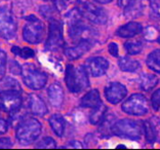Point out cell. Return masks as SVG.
<instances>
[{"label": "cell", "mask_w": 160, "mask_h": 150, "mask_svg": "<svg viewBox=\"0 0 160 150\" xmlns=\"http://www.w3.org/2000/svg\"><path fill=\"white\" fill-rule=\"evenodd\" d=\"M151 104L154 110L157 111L160 108V89H158L155 93L152 95L151 98Z\"/></svg>", "instance_id": "4dcf8cb0"}, {"label": "cell", "mask_w": 160, "mask_h": 150, "mask_svg": "<svg viewBox=\"0 0 160 150\" xmlns=\"http://www.w3.org/2000/svg\"><path fill=\"white\" fill-rule=\"evenodd\" d=\"M102 103L100 94L97 90L88 91L84 97L81 99V106L85 108H94Z\"/></svg>", "instance_id": "d6986e66"}, {"label": "cell", "mask_w": 160, "mask_h": 150, "mask_svg": "<svg viewBox=\"0 0 160 150\" xmlns=\"http://www.w3.org/2000/svg\"><path fill=\"white\" fill-rule=\"evenodd\" d=\"M10 71L13 72L14 74H20L22 71V68L18 62H16V61L10 62Z\"/></svg>", "instance_id": "836d02e7"}, {"label": "cell", "mask_w": 160, "mask_h": 150, "mask_svg": "<svg viewBox=\"0 0 160 150\" xmlns=\"http://www.w3.org/2000/svg\"><path fill=\"white\" fill-rule=\"evenodd\" d=\"M5 65H6V54L3 50H0V75L4 73Z\"/></svg>", "instance_id": "1f68e13d"}, {"label": "cell", "mask_w": 160, "mask_h": 150, "mask_svg": "<svg viewBox=\"0 0 160 150\" xmlns=\"http://www.w3.org/2000/svg\"><path fill=\"white\" fill-rule=\"evenodd\" d=\"M18 56L23 58V59H31V58H34L35 53L33 49H30V47H23V49L20 47V52H19V54H18Z\"/></svg>", "instance_id": "f546056e"}, {"label": "cell", "mask_w": 160, "mask_h": 150, "mask_svg": "<svg viewBox=\"0 0 160 150\" xmlns=\"http://www.w3.org/2000/svg\"><path fill=\"white\" fill-rule=\"evenodd\" d=\"M68 27L69 35L73 39V41H89L93 43V40L96 38V31L88 25L83 23V20L69 25Z\"/></svg>", "instance_id": "ba28073f"}, {"label": "cell", "mask_w": 160, "mask_h": 150, "mask_svg": "<svg viewBox=\"0 0 160 150\" xmlns=\"http://www.w3.org/2000/svg\"><path fill=\"white\" fill-rule=\"evenodd\" d=\"M41 134V123L35 118H25L19 123L17 139L21 144L29 145L37 140Z\"/></svg>", "instance_id": "7a4b0ae2"}, {"label": "cell", "mask_w": 160, "mask_h": 150, "mask_svg": "<svg viewBox=\"0 0 160 150\" xmlns=\"http://www.w3.org/2000/svg\"><path fill=\"white\" fill-rule=\"evenodd\" d=\"M109 53L111 54V56L113 57H118V45L114 42H111L108 46Z\"/></svg>", "instance_id": "e575fe53"}, {"label": "cell", "mask_w": 160, "mask_h": 150, "mask_svg": "<svg viewBox=\"0 0 160 150\" xmlns=\"http://www.w3.org/2000/svg\"><path fill=\"white\" fill-rule=\"evenodd\" d=\"M63 28L62 24L57 20H52L49 23V32L45 47L47 49L53 50L63 46Z\"/></svg>", "instance_id": "30bf717a"}, {"label": "cell", "mask_w": 160, "mask_h": 150, "mask_svg": "<svg viewBox=\"0 0 160 150\" xmlns=\"http://www.w3.org/2000/svg\"><path fill=\"white\" fill-rule=\"evenodd\" d=\"M147 66L152 71L160 73V49H156L149 54L147 58Z\"/></svg>", "instance_id": "484cf974"}, {"label": "cell", "mask_w": 160, "mask_h": 150, "mask_svg": "<svg viewBox=\"0 0 160 150\" xmlns=\"http://www.w3.org/2000/svg\"><path fill=\"white\" fill-rule=\"evenodd\" d=\"M115 122V116L113 114L105 115V117L102 119L100 122L101 126L99 127L100 133L103 135L104 137H108L112 134V127Z\"/></svg>", "instance_id": "7402d4cb"}, {"label": "cell", "mask_w": 160, "mask_h": 150, "mask_svg": "<svg viewBox=\"0 0 160 150\" xmlns=\"http://www.w3.org/2000/svg\"><path fill=\"white\" fill-rule=\"evenodd\" d=\"M143 32V27L140 23L130 22V23L123 25L117 30V35L122 38H132L141 34Z\"/></svg>", "instance_id": "2e32d148"}, {"label": "cell", "mask_w": 160, "mask_h": 150, "mask_svg": "<svg viewBox=\"0 0 160 150\" xmlns=\"http://www.w3.org/2000/svg\"><path fill=\"white\" fill-rule=\"evenodd\" d=\"M158 81H159V79L157 76H155L154 74H147V73H145V74L142 75L141 86L144 91H149L157 85Z\"/></svg>", "instance_id": "d4e9b609"}, {"label": "cell", "mask_w": 160, "mask_h": 150, "mask_svg": "<svg viewBox=\"0 0 160 150\" xmlns=\"http://www.w3.org/2000/svg\"><path fill=\"white\" fill-rule=\"evenodd\" d=\"M17 24L12 10L7 6H0V36L6 40L16 37Z\"/></svg>", "instance_id": "8992f818"}, {"label": "cell", "mask_w": 160, "mask_h": 150, "mask_svg": "<svg viewBox=\"0 0 160 150\" xmlns=\"http://www.w3.org/2000/svg\"><path fill=\"white\" fill-rule=\"evenodd\" d=\"M96 1L99 2V3H102V4H106V3L111 2L112 0H96Z\"/></svg>", "instance_id": "60d3db41"}, {"label": "cell", "mask_w": 160, "mask_h": 150, "mask_svg": "<svg viewBox=\"0 0 160 150\" xmlns=\"http://www.w3.org/2000/svg\"><path fill=\"white\" fill-rule=\"evenodd\" d=\"M122 110L129 115H144L149 110L148 100L143 95L134 94L123 103Z\"/></svg>", "instance_id": "52a82bcc"}, {"label": "cell", "mask_w": 160, "mask_h": 150, "mask_svg": "<svg viewBox=\"0 0 160 150\" xmlns=\"http://www.w3.org/2000/svg\"><path fill=\"white\" fill-rule=\"evenodd\" d=\"M109 68V62L103 57L90 58L85 62V70L92 77H100L107 72Z\"/></svg>", "instance_id": "7c38bea8"}, {"label": "cell", "mask_w": 160, "mask_h": 150, "mask_svg": "<svg viewBox=\"0 0 160 150\" xmlns=\"http://www.w3.org/2000/svg\"><path fill=\"white\" fill-rule=\"evenodd\" d=\"M28 109L32 114L36 116H43L47 113V107L40 97L36 95H30L28 97Z\"/></svg>", "instance_id": "5bb4252c"}, {"label": "cell", "mask_w": 160, "mask_h": 150, "mask_svg": "<svg viewBox=\"0 0 160 150\" xmlns=\"http://www.w3.org/2000/svg\"><path fill=\"white\" fill-rule=\"evenodd\" d=\"M152 1H155V0H151V2H152Z\"/></svg>", "instance_id": "7bdbcfd3"}, {"label": "cell", "mask_w": 160, "mask_h": 150, "mask_svg": "<svg viewBox=\"0 0 160 150\" xmlns=\"http://www.w3.org/2000/svg\"><path fill=\"white\" fill-rule=\"evenodd\" d=\"M119 68L125 72H133L140 68V63L137 60L130 59L128 57H122L118 62Z\"/></svg>", "instance_id": "603a6c76"}, {"label": "cell", "mask_w": 160, "mask_h": 150, "mask_svg": "<svg viewBox=\"0 0 160 150\" xmlns=\"http://www.w3.org/2000/svg\"><path fill=\"white\" fill-rule=\"evenodd\" d=\"M143 129L148 143H154L157 138V133H156V127L154 124L150 120H145L143 122Z\"/></svg>", "instance_id": "4316f807"}, {"label": "cell", "mask_w": 160, "mask_h": 150, "mask_svg": "<svg viewBox=\"0 0 160 150\" xmlns=\"http://www.w3.org/2000/svg\"><path fill=\"white\" fill-rule=\"evenodd\" d=\"M19 52H20V47L19 46H12V53L16 54V56L19 54Z\"/></svg>", "instance_id": "ab89813d"}, {"label": "cell", "mask_w": 160, "mask_h": 150, "mask_svg": "<svg viewBox=\"0 0 160 150\" xmlns=\"http://www.w3.org/2000/svg\"><path fill=\"white\" fill-rule=\"evenodd\" d=\"M143 123L130 119H121L115 122L112 127V133L121 138L139 140L143 134Z\"/></svg>", "instance_id": "3957f363"}, {"label": "cell", "mask_w": 160, "mask_h": 150, "mask_svg": "<svg viewBox=\"0 0 160 150\" xmlns=\"http://www.w3.org/2000/svg\"><path fill=\"white\" fill-rule=\"evenodd\" d=\"M4 91H20L21 85L17 79H14L10 76H5L0 79V93Z\"/></svg>", "instance_id": "44dd1931"}, {"label": "cell", "mask_w": 160, "mask_h": 150, "mask_svg": "<svg viewBox=\"0 0 160 150\" xmlns=\"http://www.w3.org/2000/svg\"><path fill=\"white\" fill-rule=\"evenodd\" d=\"M124 49L129 54H138L142 52L143 45L140 41H127L124 43Z\"/></svg>", "instance_id": "83f0119b"}, {"label": "cell", "mask_w": 160, "mask_h": 150, "mask_svg": "<svg viewBox=\"0 0 160 150\" xmlns=\"http://www.w3.org/2000/svg\"><path fill=\"white\" fill-rule=\"evenodd\" d=\"M12 142L10 141L9 138H0V149L4 148H12Z\"/></svg>", "instance_id": "d6a6232c"}, {"label": "cell", "mask_w": 160, "mask_h": 150, "mask_svg": "<svg viewBox=\"0 0 160 150\" xmlns=\"http://www.w3.org/2000/svg\"><path fill=\"white\" fill-rule=\"evenodd\" d=\"M65 81H66L69 91L74 94L81 93L89 85L87 72L82 66L74 67L73 65H68L66 68Z\"/></svg>", "instance_id": "6da1fadb"}, {"label": "cell", "mask_w": 160, "mask_h": 150, "mask_svg": "<svg viewBox=\"0 0 160 150\" xmlns=\"http://www.w3.org/2000/svg\"><path fill=\"white\" fill-rule=\"evenodd\" d=\"M7 132V122L5 119L0 117V135L5 134Z\"/></svg>", "instance_id": "8d00e7d4"}, {"label": "cell", "mask_w": 160, "mask_h": 150, "mask_svg": "<svg viewBox=\"0 0 160 150\" xmlns=\"http://www.w3.org/2000/svg\"><path fill=\"white\" fill-rule=\"evenodd\" d=\"M144 1L143 0H132L126 7H124V14L128 19H134V18L141 17L144 10Z\"/></svg>", "instance_id": "ac0fdd59"}, {"label": "cell", "mask_w": 160, "mask_h": 150, "mask_svg": "<svg viewBox=\"0 0 160 150\" xmlns=\"http://www.w3.org/2000/svg\"><path fill=\"white\" fill-rule=\"evenodd\" d=\"M132 0H118V4L121 7H126Z\"/></svg>", "instance_id": "f35d334b"}, {"label": "cell", "mask_w": 160, "mask_h": 150, "mask_svg": "<svg viewBox=\"0 0 160 150\" xmlns=\"http://www.w3.org/2000/svg\"><path fill=\"white\" fill-rule=\"evenodd\" d=\"M126 87L119 82H112L105 89V97L111 104H118L126 97Z\"/></svg>", "instance_id": "4fadbf2b"}, {"label": "cell", "mask_w": 160, "mask_h": 150, "mask_svg": "<svg viewBox=\"0 0 160 150\" xmlns=\"http://www.w3.org/2000/svg\"><path fill=\"white\" fill-rule=\"evenodd\" d=\"M46 1H52L53 4L56 5L57 8L63 9V8L66 7V4H67L68 0H46Z\"/></svg>", "instance_id": "d590c367"}, {"label": "cell", "mask_w": 160, "mask_h": 150, "mask_svg": "<svg viewBox=\"0 0 160 150\" xmlns=\"http://www.w3.org/2000/svg\"><path fill=\"white\" fill-rule=\"evenodd\" d=\"M107 111V107L104 104L98 105L97 107L93 108V111L92 112V114L89 116V122L92 124H99L102 119L105 117Z\"/></svg>", "instance_id": "cb8c5ba5"}, {"label": "cell", "mask_w": 160, "mask_h": 150, "mask_svg": "<svg viewBox=\"0 0 160 150\" xmlns=\"http://www.w3.org/2000/svg\"><path fill=\"white\" fill-rule=\"evenodd\" d=\"M21 74L25 85L32 90H41L46 85L47 77L45 73L33 64H25L22 67Z\"/></svg>", "instance_id": "277c9868"}, {"label": "cell", "mask_w": 160, "mask_h": 150, "mask_svg": "<svg viewBox=\"0 0 160 150\" xmlns=\"http://www.w3.org/2000/svg\"><path fill=\"white\" fill-rule=\"evenodd\" d=\"M78 44L73 47H68L65 49V54L70 60H77L81 58L85 53H87L90 49L92 45V42L89 41H79Z\"/></svg>", "instance_id": "9a60e30c"}, {"label": "cell", "mask_w": 160, "mask_h": 150, "mask_svg": "<svg viewBox=\"0 0 160 150\" xmlns=\"http://www.w3.org/2000/svg\"><path fill=\"white\" fill-rule=\"evenodd\" d=\"M81 13L82 17L96 24H105L107 22V13L101 7L89 2H82L76 6Z\"/></svg>", "instance_id": "9c48e42d"}, {"label": "cell", "mask_w": 160, "mask_h": 150, "mask_svg": "<svg viewBox=\"0 0 160 150\" xmlns=\"http://www.w3.org/2000/svg\"><path fill=\"white\" fill-rule=\"evenodd\" d=\"M48 99L54 107H61L64 100V93L63 89L58 83H53L48 89Z\"/></svg>", "instance_id": "e0dca14e"}, {"label": "cell", "mask_w": 160, "mask_h": 150, "mask_svg": "<svg viewBox=\"0 0 160 150\" xmlns=\"http://www.w3.org/2000/svg\"><path fill=\"white\" fill-rule=\"evenodd\" d=\"M26 20L27 23L25 25L23 31V37L25 41L32 43V44L40 43L44 37V25L34 14L27 17Z\"/></svg>", "instance_id": "5b68a950"}, {"label": "cell", "mask_w": 160, "mask_h": 150, "mask_svg": "<svg viewBox=\"0 0 160 150\" xmlns=\"http://www.w3.org/2000/svg\"><path fill=\"white\" fill-rule=\"evenodd\" d=\"M48 122L53 133L59 137L63 136L65 132V126H66V122H65L63 116L60 114H53L49 117Z\"/></svg>", "instance_id": "ffe728a7"}, {"label": "cell", "mask_w": 160, "mask_h": 150, "mask_svg": "<svg viewBox=\"0 0 160 150\" xmlns=\"http://www.w3.org/2000/svg\"><path fill=\"white\" fill-rule=\"evenodd\" d=\"M57 143L56 141L52 139L50 137H46L44 139H42L41 141H39L37 144H36V148H56Z\"/></svg>", "instance_id": "f1b7e54d"}, {"label": "cell", "mask_w": 160, "mask_h": 150, "mask_svg": "<svg viewBox=\"0 0 160 150\" xmlns=\"http://www.w3.org/2000/svg\"><path fill=\"white\" fill-rule=\"evenodd\" d=\"M22 97L20 91L0 93V109L5 112H12L21 108Z\"/></svg>", "instance_id": "8fae6325"}, {"label": "cell", "mask_w": 160, "mask_h": 150, "mask_svg": "<svg viewBox=\"0 0 160 150\" xmlns=\"http://www.w3.org/2000/svg\"><path fill=\"white\" fill-rule=\"evenodd\" d=\"M69 146H70L71 148H82L83 147L81 143H79L77 141H71L70 143H69Z\"/></svg>", "instance_id": "74e56055"}, {"label": "cell", "mask_w": 160, "mask_h": 150, "mask_svg": "<svg viewBox=\"0 0 160 150\" xmlns=\"http://www.w3.org/2000/svg\"><path fill=\"white\" fill-rule=\"evenodd\" d=\"M126 147H125V146L124 145H118L117 146V149H125Z\"/></svg>", "instance_id": "b9f144b4"}]
</instances>
